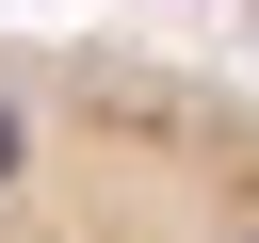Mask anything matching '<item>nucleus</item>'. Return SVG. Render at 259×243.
I'll list each match as a JSON object with an SVG mask.
<instances>
[{
  "instance_id": "1",
  "label": "nucleus",
  "mask_w": 259,
  "mask_h": 243,
  "mask_svg": "<svg viewBox=\"0 0 259 243\" xmlns=\"http://www.w3.org/2000/svg\"><path fill=\"white\" fill-rule=\"evenodd\" d=\"M0 243H259V97L113 32H0Z\"/></svg>"
}]
</instances>
